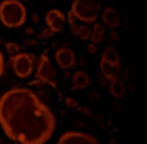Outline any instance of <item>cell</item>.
Instances as JSON below:
<instances>
[{"label":"cell","instance_id":"obj_6","mask_svg":"<svg viewBox=\"0 0 147 144\" xmlns=\"http://www.w3.org/2000/svg\"><path fill=\"white\" fill-rule=\"evenodd\" d=\"M57 144H99V141L96 137L85 133V132L70 130L61 135V138L57 139Z\"/></svg>","mask_w":147,"mask_h":144},{"label":"cell","instance_id":"obj_23","mask_svg":"<svg viewBox=\"0 0 147 144\" xmlns=\"http://www.w3.org/2000/svg\"><path fill=\"white\" fill-rule=\"evenodd\" d=\"M25 45H26V47H36V41H31V39H26V41H25Z\"/></svg>","mask_w":147,"mask_h":144},{"label":"cell","instance_id":"obj_26","mask_svg":"<svg viewBox=\"0 0 147 144\" xmlns=\"http://www.w3.org/2000/svg\"><path fill=\"white\" fill-rule=\"evenodd\" d=\"M25 33L28 34V36H33V33H34V30L31 26H28V28H25Z\"/></svg>","mask_w":147,"mask_h":144},{"label":"cell","instance_id":"obj_11","mask_svg":"<svg viewBox=\"0 0 147 144\" xmlns=\"http://www.w3.org/2000/svg\"><path fill=\"white\" fill-rule=\"evenodd\" d=\"M101 61L109 64L110 67L115 70V71H119L121 68V61H119V54L116 51V48L115 47H105L104 51H102V56H101Z\"/></svg>","mask_w":147,"mask_h":144},{"label":"cell","instance_id":"obj_7","mask_svg":"<svg viewBox=\"0 0 147 144\" xmlns=\"http://www.w3.org/2000/svg\"><path fill=\"white\" fill-rule=\"evenodd\" d=\"M45 23L47 28L51 31V33H62L65 30L67 25V17L62 11L59 9H50L48 13L45 14Z\"/></svg>","mask_w":147,"mask_h":144},{"label":"cell","instance_id":"obj_19","mask_svg":"<svg viewBox=\"0 0 147 144\" xmlns=\"http://www.w3.org/2000/svg\"><path fill=\"white\" fill-rule=\"evenodd\" d=\"M3 71H5V59H3V54L0 51V78L3 76Z\"/></svg>","mask_w":147,"mask_h":144},{"label":"cell","instance_id":"obj_22","mask_svg":"<svg viewBox=\"0 0 147 144\" xmlns=\"http://www.w3.org/2000/svg\"><path fill=\"white\" fill-rule=\"evenodd\" d=\"M31 19H33V23H39V22H40V17H39V14H37V13H33Z\"/></svg>","mask_w":147,"mask_h":144},{"label":"cell","instance_id":"obj_25","mask_svg":"<svg viewBox=\"0 0 147 144\" xmlns=\"http://www.w3.org/2000/svg\"><path fill=\"white\" fill-rule=\"evenodd\" d=\"M63 78H65L67 81H68V79H71V73H70V70H65V71H63Z\"/></svg>","mask_w":147,"mask_h":144},{"label":"cell","instance_id":"obj_5","mask_svg":"<svg viewBox=\"0 0 147 144\" xmlns=\"http://www.w3.org/2000/svg\"><path fill=\"white\" fill-rule=\"evenodd\" d=\"M11 67L17 78H30L34 71V56L30 53H19L16 56H11Z\"/></svg>","mask_w":147,"mask_h":144},{"label":"cell","instance_id":"obj_20","mask_svg":"<svg viewBox=\"0 0 147 144\" xmlns=\"http://www.w3.org/2000/svg\"><path fill=\"white\" fill-rule=\"evenodd\" d=\"M87 51H88L90 54H94L98 51V45H93V43H88L87 45Z\"/></svg>","mask_w":147,"mask_h":144},{"label":"cell","instance_id":"obj_9","mask_svg":"<svg viewBox=\"0 0 147 144\" xmlns=\"http://www.w3.org/2000/svg\"><path fill=\"white\" fill-rule=\"evenodd\" d=\"M99 17L102 20V25L110 28V30H115L119 26V14L113 6H107L105 9H102Z\"/></svg>","mask_w":147,"mask_h":144},{"label":"cell","instance_id":"obj_21","mask_svg":"<svg viewBox=\"0 0 147 144\" xmlns=\"http://www.w3.org/2000/svg\"><path fill=\"white\" fill-rule=\"evenodd\" d=\"M68 25L70 26H73V25H76V19L73 17V16L70 14V11H68Z\"/></svg>","mask_w":147,"mask_h":144},{"label":"cell","instance_id":"obj_12","mask_svg":"<svg viewBox=\"0 0 147 144\" xmlns=\"http://www.w3.org/2000/svg\"><path fill=\"white\" fill-rule=\"evenodd\" d=\"M109 89H110V93H112L113 98H116V99L124 98L125 87H124V84H122V81L119 78H113L112 81H109Z\"/></svg>","mask_w":147,"mask_h":144},{"label":"cell","instance_id":"obj_4","mask_svg":"<svg viewBox=\"0 0 147 144\" xmlns=\"http://www.w3.org/2000/svg\"><path fill=\"white\" fill-rule=\"evenodd\" d=\"M36 81L39 84H47L51 89H57V71L48 54H42L39 57L37 68H36Z\"/></svg>","mask_w":147,"mask_h":144},{"label":"cell","instance_id":"obj_1","mask_svg":"<svg viewBox=\"0 0 147 144\" xmlns=\"http://www.w3.org/2000/svg\"><path fill=\"white\" fill-rule=\"evenodd\" d=\"M0 127L19 144H47L56 129L50 107L26 87H13L0 96Z\"/></svg>","mask_w":147,"mask_h":144},{"label":"cell","instance_id":"obj_24","mask_svg":"<svg viewBox=\"0 0 147 144\" xmlns=\"http://www.w3.org/2000/svg\"><path fill=\"white\" fill-rule=\"evenodd\" d=\"M110 37H112L113 41H118V39H119V36H118V33H116L115 30H112V33H110Z\"/></svg>","mask_w":147,"mask_h":144},{"label":"cell","instance_id":"obj_18","mask_svg":"<svg viewBox=\"0 0 147 144\" xmlns=\"http://www.w3.org/2000/svg\"><path fill=\"white\" fill-rule=\"evenodd\" d=\"M65 104L70 107V109H76V107L79 105V104H78V101H76L74 98H67V99H65Z\"/></svg>","mask_w":147,"mask_h":144},{"label":"cell","instance_id":"obj_14","mask_svg":"<svg viewBox=\"0 0 147 144\" xmlns=\"http://www.w3.org/2000/svg\"><path fill=\"white\" fill-rule=\"evenodd\" d=\"M91 34L96 36V37L102 39L104 41V36H105V26L102 25V23H93V31H91Z\"/></svg>","mask_w":147,"mask_h":144},{"label":"cell","instance_id":"obj_27","mask_svg":"<svg viewBox=\"0 0 147 144\" xmlns=\"http://www.w3.org/2000/svg\"><path fill=\"white\" fill-rule=\"evenodd\" d=\"M109 144H118V143L115 141V139H110V143H109Z\"/></svg>","mask_w":147,"mask_h":144},{"label":"cell","instance_id":"obj_13","mask_svg":"<svg viewBox=\"0 0 147 144\" xmlns=\"http://www.w3.org/2000/svg\"><path fill=\"white\" fill-rule=\"evenodd\" d=\"M70 31L73 36H76L78 39H81V41H88L90 36H91V30L88 28V25H84V23H76V25L70 26Z\"/></svg>","mask_w":147,"mask_h":144},{"label":"cell","instance_id":"obj_10","mask_svg":"<svg viewBox=\"0 0 147 144\" xmlns=\"http://www.w3.org/2000/svg\"><path fill=\"white\" fill-rule=\"evenodd\" d=\"M90 84H91V79L87 71L79 70L71 74V90H85L90 87Z\"/></svg>","mask_w":147,"mask_h":144},{"label":"cell","instance_id":"obj_17","mask_svg":"<svg viewBox=\"0 0 147 144\" xmlns=\"http://www.w3.org/2000/svg\"><path fill=\"white\" fill-rule=\"evenodd\" d=\"M76 110L79 112V113H84V115H87V116H93V112H91L90 109H87V107L78 105V107H76Z\"/></svg>","mask_w":147,"mask_h":144},{"label":"cell","instance_id":"obj_2","mask_svg":"<svg viewBox=\"0 0 147 144\" xmlns=\"http://www.w3.org/2000/svg\"><path fill=\"white\" fill-rule=\"evenodd\" d=\"M0 22L6 28H19L26 22V8L20 0L0 2Z\"/></svg>","mask_w":147,"mask_h":144},{"label":"cell","instance_id":"obj_3","mask_svg":"<svg viewBox=\"0 0 147 144\" xmlns=\"http://www.w3.org/2000/svg\"><path fill=\"white\" fill-rule=\"evenodd\" d=\"M70 14L84 25L96 23L101 14V5L98 0H73Z\"/></svg>","mask_w":147,"mask_h":144},{"label":"cell","instance_id":"obj_16","mask_svg":"<svg viewBox=\"0 0 147 144\" xmlns=\"http://www.w3.org/2000/svg\"><path fill=\"white\" fill-rule=\"evenodd\" d=\"M50 37H53V33L48 28H43V30L39 31V39H50Z\"/></svg>","mask_w":147,"mask_h":144},{"label":"cell","instance_id":"obj_15","mask_svg":"<svg viewBox=\"0 0 147 144\" xmlns=\"http://www.w3.org/2000/svg\"><path fill=\"white\" fill-rule=\"evenodd\" d=\"M5 47H6V51L11 56H16V54L20 53V45H19V43H16V42H6Z\"/></svg>","mask_w":147,"mask_h":144},{"label":"cell","instance_id":"obj_8","mask_svg":"<svg viewBox=\"0 0 147 144\" xmlns=\"http://www.w3.org/2000/svg\"><path fill=\"white\" fill-rule=\"evenodd\" d=\"M54 57H56V62L61 68L65 71V70H70L76 65V56H74V51L68 47H61L56 50L54 53Z\"/></svg>","mask_w":147,"mask_h":144}]
</instances>
